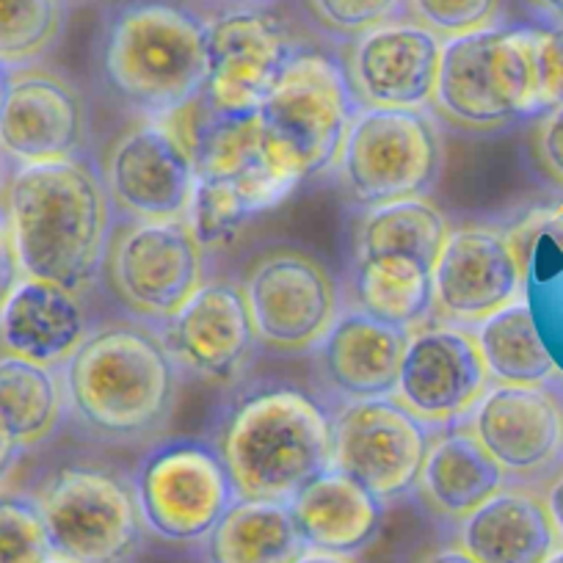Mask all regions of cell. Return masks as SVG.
Masks as SVG:
<instances>
[{
    "label": "cell",
    "instance_id": "6da1fadb",
    "mask_svg": "<svg viewBox=\"0 0 563 563\" xmlns=\"http://www.w3.org/2000/svg\"><path fill=\"white\" fill-rule=\"evenodd\" d=\"M111 197L86 161L29 164L7 188V221L25 276L89 288L111 243Z\"/></svg>",
    "mask_w": 563,
    "mask_h": 563
},
{
    "label": "cell",
    "instance_id": "7a4b0ae2",
    "mask_svg": "<svg viewBox=\"0 0 563 563\" xmlns=\"http://www.w3.org/2000/svg\"><path fill=\"white\" fill-rule=\"evenodd\" d=\"M177 360L133 323L91 332L64 362V395L86 429L108 440L158 434L177 400Z\"/></svg>",
    "mask_w": 563,
    "mask_h": 563
},
{
    "label": "cell",
    "instance_id": "3957f363",
    "mask_svg": "<svg viewBox=\"0 0 563 563\" xmlns=\"http://www.w3.org/2000/svg\"><path fill=\"white\" fill-rule=\"evenodd\" d=\"M238 497L290 503L332 470V415L290 384L243 395L219 431Z\"/></svg>",
    "mask_w": 563,
    "mask_h": 563
},
{
    "label": "cell",
    "instance_id": "277c9868",
    "mask_svg": "<svg viewBox=\"0 0 563 563\" xmlns=\"http://www.w3.org/2000/svg\"><path fill=\"white\" fill-rule=\"evenodd\" d=\"M102 69L119 100L147 119H169L202 100L208 23L169 0H133L113 12Z\"/></svg>",
    "mask_w": 563,
    "mask_h": 563
},
{
    "label": "cell",
    "instance_id": "5b68a950",
    "mask_svg": "<svg viewBox=\"0 0 563 563\" xmlns=\"http://www.w3.org/2000/svg\"><path fill=\"white\" fill-rule=\"evenodd\" d=\"M197 188L188 221L202 241H230L246 221L276 208L299 180L268 147L257 113L219 117L205 108L191 130Z\"/></svg>",
    "mask_w": 563,
    "mask_h": 563
},
{
    "label": "cell",
    "instance_id": "8992f818",
    "mask_svg": "<svg viewBox=\"0 0 563 563\" xmlns=\"http://www.w3.org/2000/svg\"><path fill=\"white\" fill-rule=\"evenodd\" d=\"M539 34L533 29L492 25L445 40L434 111L453 128L470 133L500 130L541 111Z\"/></svg>",
    "mask_w": 563,
    "mask_h": 563
},
{
    "label": "cell",
    "instance_id": "52a82bcc",
    "mask_svg": "<svg viewBox=\"0 0 563 563\" xmlns=\"http://www.w3.org/2000/svg\"><path fill=\"white\" fill-rule=\"evenodd\" d=\"M360 111L343 64L316 51H299L260 106L268 147L296 180L332 169L351 119Z\"/></svg>",
    "mask_w": 563,
    "mask_h": 563
},
{
    "label": "cell",
    "instance_id": "ba28073f",
    "mask_svg": "<svg viewBox=\"0 0 563 563\" xmlns=\"http://www.w3.org/2000/svg\"><path fill=\"white\" fill-rule=\"evenodd\" d=\"M362 208L426 199L442 172V135L426 108H360L334 164Z\"/></svg>",
    "mask_w": 563,
    "mask_h": 563
},
{
    "label": "cell",
    "instance_id": "9c48e42d",
    "mask_svg": "<svg viewBox=\"0 0 563 563\" xmlns=\"http://www.w3.org/2000/svg\"><path fill=\"white\" fill-rule=\"evenodd\" d=\"M141 522L175 544L205 541L238 497L219 448L175 440L144 456L133 475Z\"/></svg>",
    "mask_w": 563,
    "mask_h": 563
},
{
    "label": "cell",
    "instance_id": "30bf717a",
    "mask_svg": "<svg viewBox=\"0 0 563 563\" xmlns=\"http://www.w3.org/2000/svg\"><path fill=\"white\" fill-rule=\"evenodd\" d=\"M53 555L69 563H124L139 552L141 522L133 484L97 467L53 475L40 500Z\"/></svg>",
    "mask_w": 563,
    "mask_h": 563
},
{
    "label": "cell",
    "instance_id": "8fae6325",
    "mask_svg": "<svg viewBox=\"0 0 563 563\" xmlns=\"http://www.w3.org/2000/svg\"><path fill=\"white\" fill-rule=\"evenodd\" d=\"M431 426L389 398L351 400L332 415V467L387 503L420 486Z\"/></svg>",
    "mask_w": 563,
    "mask_h": 563
},
{
    "label": "cell",
    "instance_id": "7c38bea8",
    "mask_svg": "<svg viewBox=\"0 0 563 563\" xmlns=\"http://www.w3.org/2000/svg\"><path fill=\"white\" fill-rule=\"evenodd\" d=\"M202 241L191 221H133L108 243L111 288L133 316L169 321L205 285Z\"/></svg>",
    "mask_w": 563,
    "mask_h": 563
},
{
    "label": "cell",
    "instance_id": "4fadbf2b",
    "mask_svg": "<svg viewBox=\"0 0 563 563\" xmlns=\"http://www.w3.org/2000/svg\"><path fill=\"white\" fill-rule=\"evenodd\" d=\"M254 334L276 354L316 351L340 318V294L327 265L301 249H271L243 282Z\"/></svg>",
    "mask_w": 563,
    "mask_h": 563
},
{
    "label": "cell",
    "instance_id": "5bb4252c",
    "mask_svg": "<svg viewBox=\"0 0 563 563\" xmlns=\"http://www.w3.org/2000/svg\"><path fill=\"white\" fill-rule=\"evenodd\" d=\"M111 205L133 221L188 219L197 188L191 133L175 119H150L128 130L108 153Z\"/></svg>",
    "mask_w": 563,
    "mask_h": 563
},
{
    "label": "cell",
    "instance_id": "9a60e30c",
    "mask_svg": "<svg viewBox=\"0 0 563 563\" xmlns=\"http://www.w3.org/2000/svg\"><path fill=\"white\" fill-rule=\"evenodd\" d=\"M288 29L254 7H238L208 23V78L202 102L219 117L257 113L294 62Z\"/></svg>",
    "mask_w": 563,
    "mask_h": 563
},
{
    "label": "cell",
    "instance_id": "2e32d148",
    "mask_svg": "<svg viewBox=\"0 0 563 563\" xmlns=\"http://www.w3.org/2000/svg\"><path fill=\"white\" fill-rule=\"evenodd\" d=\"M489 387L475 332L442 321L409 334L395 398L431 429L464 420Z\"/></svg>",
    "mask_w": 563,
    "mask_h": 563
},
{
    "label": "cell",
    "instance_id": "e0dca14e",
    "mask_svg": "<svg viewBox=\"0 0 563 563\" xmlns=\"http://www.w3.org/2000/svg\"><path fill=\"white\" fill-rule=\"evenodd\" d=\"M528 271L514 238L492 227L451 230L434 268V312L470 327L522 299Z\"/></svg>",
    "mask_w": 563,
    "mask_h": 563
},
{
    "label": "cell",
    "instance_id": "ac0fdd59",
    "mask_svg": "<svg viewBox=\"0 0 563 563\" xmlns=\"http://www.w3.org/2000/svg\"><path fill=\"white\" fill-rule=\"evenodd\" d=\"M445 40L417 20H389L356 36L345 58L360 108H426L434 102Z\"/></svg>",
    "mask_w": 563,
    "mask_h": 563
},
{
    "label": "cell",
    "instance_id": "d6986e66",
    "mask_svg": "<svg viewBox=\"0 0 563 563\" xmlns=\"http://www.w3.org/2000/svg\"><path fill=\"white\" fill-rule=\"evenodd\" d=\"M470 429L508 475H539L563 453V409L544 384H492Z\"/></svg>",
    "mask_w": 563,
    "mask_h": 563
},
{
    "label": "cell",
    "instance_id": "ffe728a7",
    "mask_svg": "<svg viewBox=\"0 0 563 563\" xmlns=\"http://www.w3.org/2000/svg\"><path fill=\"white\" fill-rule=\"evenodd\" d=\"M86 139V106L78 91L51 73L9 78L0 106V150L20 164H58L78 158Z\"/></svg>",
    "mask_w": 563,
    "mask_h": 563
},
{
    "label": "cell",
    "instance_id": "44dd1931",
    "mask_svg": "<svg viewBox=\"0 0 563 563\" xmlns=\"http://www.w3.org/2000/svg\"><path fill=\"white\" fill-rule=\"evenodd\" d=\"M161 338L177 365L219 384L232 382L257 345L246 296L230 282H205L177 316L164 321Z\"/></svg>",
    "mask_w": 563,
    "mask_h": 563
},
{
    "label": "cell",
    "instance_id": "7402d4cb",
    "mask_svg": "<svg viewBox=\"0 0 563 563\" xmlns=\"http://www.w3.org/2000/svg\"><path fill=\"white\" fill-rule=\"evenodd\" d=\"M409 332L362 310L340 312L321 343L316 345L323 384L343 404L389 398L398 389Z\"/></svg>",
    "mask_w": 563,
    "mask_h": 563
},
{
    "label": "cell",
    "instance_id": "603a6c76",
    "mask_svg": "<svg viewBox=\"0 0 563 563\" xmlns=\"http://www.w3.org/2000/svg\"><path fill=\"white\" fill-rule=\"evenodd\" d=\"M86 338L84 307L75 294L53 282L25 276L0 310L3 349L40 365L67 362Z\"/></svg>",
    "mask_w": 563,
    "mask_h": 563
},
{
    "label": "cell",
    "instance_id": "cb8c5ba5",
    "mask_svg": "<svg viewBox=\"0 0 563 563\" xmlns=\"http://www.w3.org/2000/svg\"><path fill=\"white\" fill-rule=\"evenodd\" d=\"M459 547L478 563H544L561 544L544 497L503 489L459 522Z\"/></svg>",
    "mask_w": 563,
    "mask_h": 563
},
{
    "label": "cell",
    "instance_id": "d4e9b609",
    "mask_svg": "<svg viewBox=\"0 0 563 563\" xmlns=\"http://www.w3.org/2000/svg\"><path fill=\"white\" fill-rule=\"evenodd\" d=\"M307 550L360 555L376 541L384 503L340 470H327L290 500Z\"/></svg>",
    "mask_w": 563,
    "mask_h": 563
},
{
    "label": "cell",
    "instance_id": "484cf974",
    "mask_svg": "<svg viewBox=\"0 0 563 563\" xmlns=\"http://www.w3.org/2000/svg\"><path fill=\"white\" fill-rule=\"evenodd\" d=\"M506 470L486 453L473 429L464 426L431 442L417 489L437 514L462 522L506 489Z\"/></svg>",
    "mask_w": 563,
    "mask_h": 563
},
{
    "label": "cell",
    "instance_id": "4316f807",
    "mask_svg": "<svg viewBox=\"0 0 563 563\" xmlns=\"http://www.w3.org/2000/svg\"><path fill=\"white\" fill-rule=\"evenodd\" d=\"M305 552L294 508L276 500L241 497L205 539L208 563H296Z\"/></svg>",
    "mask_w": 563,
    "mask_h": 563
},
{
    "label": "cell",
    "instance_id": "83f0119b",
    "mask_svg": "<svg viewBox=\"0 0 563 563\" xmlns=\"http://www.w3.org/2000/svg\"><path fill=\"white\" fill-rule=\"evenodd\" d=\"M356 310L398 329H417L434 312V268L398 257L354 260Z\"/></svg>",
    "mask_w": 563,
    "mask_h": 563
},
{
    "label": "cell",
    "instance_id": "f1b7e54d",
    "mask_svg": "<svg viewBox=\"0 0 563 563\" xmlns=\"http://www.w3.org/2000/svg\"><path fill=\"white\" fill-rule=\"evenodd\" d=\"M451 227L445 216L426 199H404V202L367 208L356 230L354 260L398 257L437 268L442 246Z\"/></svg>",
    "mask_w": 563,
    "mask_h": 563
},
{
    "label": "cell",
    "instance_id": "f546056e",
    "mask_svg": "<svg viewBox=\"0 0 563 563\" xmlns=\"http://www.w3.org/2000/svg\"><path fill=\"white\" fill-rule=\"evenodd\" d=\"M475 338L492 384L530 387V384H547L555 376L558 365L536 327L528 299L514 301L511 307L481 321Z\"/></svg>",
    "mask_w": 563,
    "mask_h": 563
},
{
    "label": "cell",
    "instance_id": "4dcf8cb0",
    "mask_svg": "<svg viewBox=\"0 0 563 563\" xmlns=\"http://www.w3.org/2000/svg\"><path fill=\"white\" fill-rule=\"evenodd\" d=\"M64 389L56 373L23 356H0V429L20 448L40 445L62 420Z\"/></svg>",
    "mask_w": 563,
    "mask_h": 563
},
{
    "label": "cell",
    "instance_id": "1f68e13d",
    "mask_svg": "<svg viewBox=\"0 0 563 563\" xmlns=\"http://www.w3.org/2000/svg\"><path fill=\"white\" fill-rule=\"evenodd\" d=\"M64 25L62 0H0V64L20 67L53 47Z\"/></svg>",
    "mask_w": 563,
    "mask_h": 563
},
{
    "label": "cell",
    "instance_id": "d6a6232c",
    "mask_svg": "<svg viewBox=\"0 0 563 563\" xmlns=\"http://www.w3.org/2000/svg\"><path fill=\"white\" fill-rule=\"evenodd\" d=\"M51 558L56 555L40 500L0 495V563H47Z\"/></svg>",
    "mask_w": 563,
    "mask_h": 563
},
{
    "label": "cell",
    "instance_id": "836d02e7",
    "mask_svg": "<svg viewBox=\"0 0 563 563\" xmlns=\"http://www.w3.org/2000/svg\"><path fill=\"white\" fill-rule=\"evenodd\" d=\"M506 0H406L409 14L440 40L473 34L497 25Z\"/></svg>",
    "mask_w": 563,
    "mask_h": 563
},
{
    "label": "cell",
    "instance_id": "e575fe53",
    "mask_svg": "<svg viewBox=\"0 0 563 563\" xmlns=\"http://www.w3.org/2000/svg\"><path fill=\"white\" fill-rule=\"evenodd\" d=\"M307 7L323 31L356 40L389 20H398L406 0H307Z\"/></svg>",
    "mask_w": 563,
    "mask_h": 563
},
{
    "label": "cell",
    "instance_id": "d590c367",
    "mask_svg": "<svg viewBox=\"0 0 563 563\" xmlns=\"http://www.w3.org/2000/svg\"><path fill=\"white\" fill-rule=\"evenodd\" d=\"M536 67H539V106L547 111L563 106V23H555L539 34Z\"/></svg>",
    "mask_w": 563,
    "mask_h": 563
},
{
    "label": "cell",
    "instance_id": "8d00e7d4",
    "mask_svg": "<svg viewBox=\"0 0 563 563\" xmlns=\"http://www.w3.org/2000/svg\"><path fill=\"white\" fill-rule=\"evenodd\" d=\"M536 150H539L541 166L552 180L563 183V106L550 108L541 119L536 133Z\"/></svg>",
    "mask_w": 563,
    "mask_h": 563
},
{
    "label": "cell",
    "instance_id": "74e56055",
    "mask_svg": "<svg viewBox=\"0 0 563 563\" xmlns=\"http://www.w3.org/2000/svg\"><path fill=\"white\" fill-rule=\"evenodd\" d=\"M20 274H23V265H20L18 249H14L12 230H9L7 216H0V310L7 307V301L23 282Z\"/></svg>",
    "mask_w": 563,
    "mask_h": 563
},
{
    "label": "cell",
    "instance_id": "f35d334b",
    "mask_svg": "<svg viewBox=\"0 0 563 563\" xmlns=\"http://www.w3.org/2000/svg\"><path fill=\"white\" fill-rule=\"evenodd\" d=\"M544 503H547V511H550L552 528H555L558 533V544L563 547V470L552 478L550 489H547L544 495Z\"/></svg>",
    "mask_w": 563,
    "mask_h": 563
},
{
    "label": "cell",
    "instance_id": "ab89813d",
    "mask_svg": "<svg viewBox=\"0 0 563 563\" xmlns=\"http://www.w3.org/2000/svg\"><path fill=\"white\" fill-rule=\"evenodd\" d=\"M417 563H478L473 555L462 550V547H440V550H431L420 558Z\"/></svg>",
    "mask_w": 563,
    "mask_h": 563
},
{
    "label": "cell",
    "instance_id": "60d3db41",
    "mask_svg": "<svg viewBox=\"0 0 563 563\" xmlns=\"http://www.w3.org/2000/svg\"><path fill=\"white\" fill-rule=\"evenodd\" d=\"M23 448L18 445V442L12 440V437L7 434V431L0 429V481L7 478L9 473H12V467L18 464V456Z\"/></svg>",
    "mask_w": 563,
    "mask_h": 563
},
{
    "label": "cell",
    "instance_id": "b9f144b4",
    "mask_svg": "<svg viewBox=\"0 0 563 563\" xmlns=\"http://www.w3.org/2000/svg\"><path fill=\"white\" fill-rule=\"evenodd\" d=\"M296 563H360L354 555H332V552L307 550Z\"/></svg>",
    "mask_w": 563,
    "mask_h": 563
},
{
    "label": "cell",
    "instance_id": "7bdbcfd3",
    "mask_svg": "<svg viewBox=\"0 0 563 563\" xmlns=\"http://www.w3.org/2000/svg\"><path fill=\"white\" fill-rule=\"evenodd\" d=\"M544 12H550L558 23H563V0H536Z\"/></svg>",
    "mask_w": 563,
    "mask_h": 563
},
{
    "label": "cell",
    "instance_id": "ee69618b",
    "mask_svg": "<svg viewBox=\"0 0 563 563\" xmlns=\"http://www.w3.org/2000/svg\"><path fill=\"white\" fill-rule=\"evenodd\" d=\"M9 78H12V75H9V69L3 67V64H0V106H3V97H7Z\"/></svg>",
    "mask_w": 563,
    "mask_h": 563
},
{
    "label": "cell",
    "instance_id": "f6af8a7d",
    "mask_svg": "<svg viewBox=\"0 0 563 563\" xmlns=\"http://www.w3.org/2000/svg\"><path fill=\"white\" fill-rule=\"evenodd\" d=\"M544 563H563V547H558V550L555 552H552V555L550 558H547V561Z\"/></svg>",
    "mask_w": 563,
    "mask_h": 563
},
{
    "label": "cell",
    "instance_id": "bcb514c9",
    "mask_svg": "<svg viewBox=\"0 0 563 563\" xmlns=\"http://www.w3.org/2000/svg\"><path fill=\"white\" fill-rule=\"evenodd\" d=\"M230 3H241V7H254V3H265V0H230Z\"/></svg>",
    "mask_w": 563,
    "mask_h": 563
},
{
    "label": "cell",
    "instance_id": "7dc6e473",
    "mask_svg": "<svg viewBox=\"0 0 563 563\" xmlns=\"http://www.w3.org/2000/svg\"><path fill=\"white\" fill-rule=\"evenodd\" d=\"M47 563H69V561H64V558H51V561Z\"/></svg>",
    "mask_w": 563,
    "mask_h": 563
},
{
    "label": "cell",
    "instance_id": "c3c4849f",
    "mask_svg": "<svg viewBox=\"0 0 563 563\" xmlns=\"http://www.w3.org/2000/svg\"><path fill=\"white\" fill-rule=\"evenodd\" d=\"M62 3H84V0H62Z\"/></svg>",
    "mask_w": 563,
    "mask_h": 563
}]
</instances>
